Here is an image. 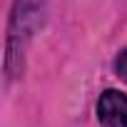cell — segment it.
Returning <instances> with one entry per match:
<instances>
[{"label": "cell", "mask_w": 127, "mask_h": 127, "mask_svg": "<svg viewBox=\"0 0 127 127\" xmlns=\"http://www.w3.org/2000/svg\"><path fill=\"white\" fill-rule=\"evenodd\" d=\"M115 72L127 82V47H125V50L117 55V60H115Z\"/></svg>", "instance_id": "obj_2"}, {"label": "cell", "mask_w": 127, "mask_h": 127, "mask_svg": "<svg viewBox=\"0 0 127 127\" xmlns=\"http://www.w3.org/2000/svg\"><path fill=\"white\" fill-rule=\"evenodd\" d=\"M97 120L102 127H127V95L105 90L97 102Z\"/></svg>", "instance_id": "obj_1"}]
</instances>
